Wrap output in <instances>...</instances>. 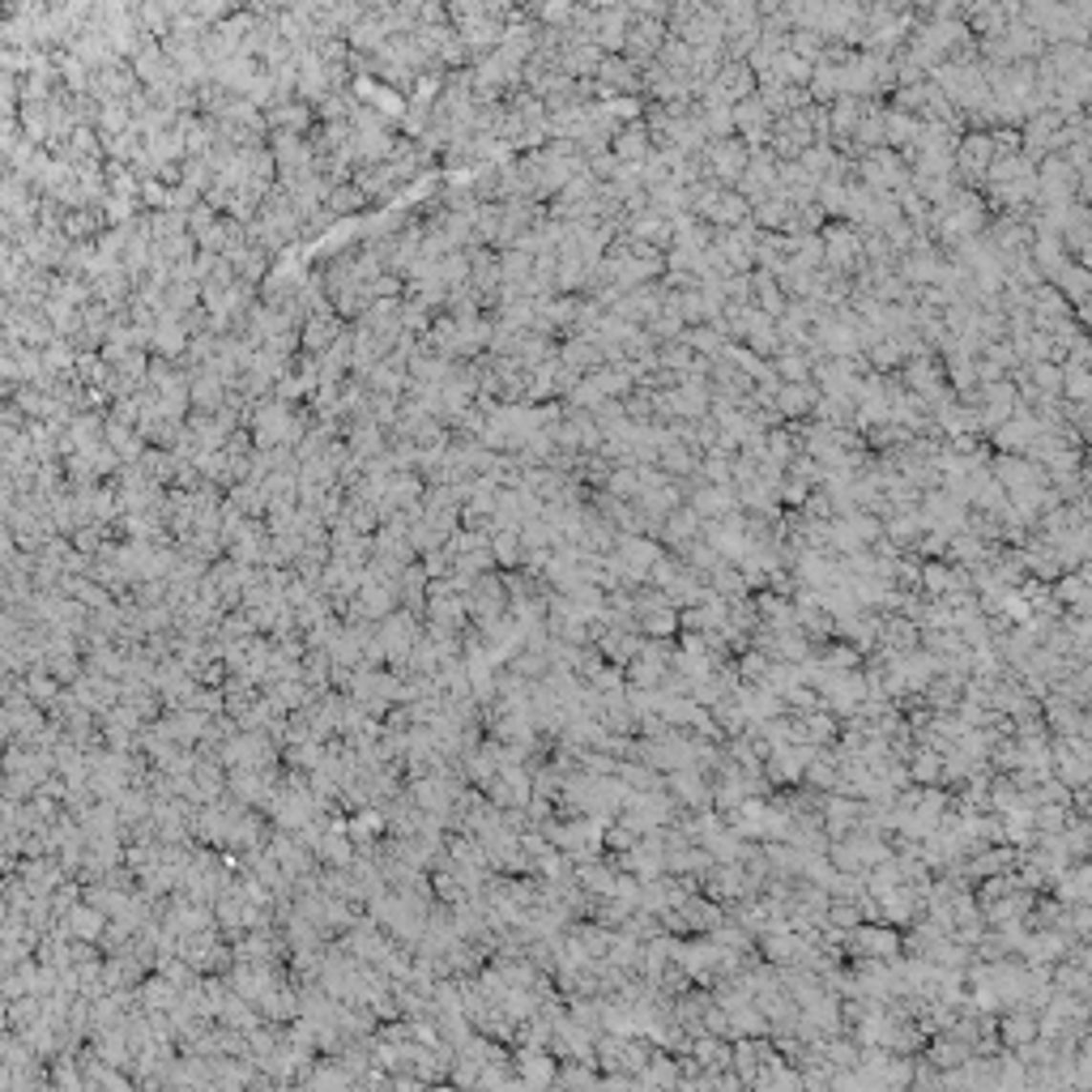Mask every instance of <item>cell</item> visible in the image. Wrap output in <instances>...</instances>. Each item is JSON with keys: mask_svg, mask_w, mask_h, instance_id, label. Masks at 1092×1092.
<instances>
[{"mask_svg": "<svg viewBox=\"0 0 1092 1092\" xmlns=\"http://www.w3.org/2000/svg\"><path fill=\"white\" fill-rule=\"evenodd\" d=\"M188 397H192V410H197V415H223L226 401H231V389L223 384V375H218L214 367H205V372L192 375Z\"/></svg>", "mask_w": 1092, "mask_h": 1092, "instance_id": "obj_3", "label": "cell"}, {"mask_svg": "<svg viewBox=\"0 0 1092 1092\" xmlns=\"http://www.w3.org/2000/svg\"><path fill=\"white\" fill-rule=\"evenodd\" d=\"M311 120H316V107L299 103V98H290V103L269 107V112H265L269 137H311Z\"/></svg>", "mask_w": 1092, "mask_h": 1092, "instance_id": "obj_2", "label": "cell"}, {"mask_svg": "<svg viewBox=\"0 0 1092 1092\" xmlns=\"http://www.w3.org/2000/svg\"><path fill=\"white\" fill-rule=\"evenodd\" d=\"M598 77L607 81V86H623V81H628V73H623V64H619V60H602Z\"/></svg>", "mask_w": 1092, "mask_h": 1092, "instance_id": "obj_11", "label": "cell"}, {"mask_svg": "<svg viewBox=\"0 0 1092 1092\" xmlns=\"http://www.w3.org/2000/svg\"><path fill=\"white\" fill-rule=\"evenodd\" d=\"M645 154V137H640V128H628L623 137H614V162L619 159H640Z\"/></svg>", "mask_w": 1092, "mask_h": 1092, "instance_id": "obj_10", "label": "cell"}, {"mask_svg": "<svg viewBox=\"0 0 1092 1092\" xmlns=\"http://www.w3.org/2000/svg\"><path fill=\"white\" fill-rule=\"evenodd\" d=\"M342 333H346V320L337 316V311H311L304 333H299V342H304V354L320 359V354H325Z\"/></svg>", "mask_w": 1092, "mask_h": 1092, "instance_id": "obj_4", "label": "cell"}, {"mask_svg": "<svg viewBox=\"0 0 1092 1092\" xmlns=\"http://www.w3.org/2000/svg\"><path fill=\"white\" fill-rule=\"evenodd\" d=\"M218 223H223V214H218V209L209 205V201H201V205L192 209V214H188V235H192V240H197V247L205 244V235L214 231Z\"/></svg>", "mask_w": 1092, "mask_h": 1092, "instance_id": "obj_9", "label": "cell"}, {"mask_svg": "<svg viewBox=\"0 0 1092 1092\" xmlns=\"http://www.w3.org/2000/svg\"><path fill=\"white\" fill-rule=\"evenodd\" d=\"M188 342H192V333H188V325H183V316H159V325H154V333H150V354L180 363L183 351H188Z\"/></svg>", "mask_w": 1092, "mask_h": 1092, "instance_id": "obj_5", "label": "cell"}, {"mask_svg": "<svg viewBox=\"0 0 1092 1092\" xmlns=\"http://www.w3.org/2000/svg\"><path fill=\"white\" fill-rule=\"evenodd\" d=\"M325 205H329V214H333V218H342V223H346V218H354V214H359L363 205H372V201H367V192H363L359 183L351 180V183H337V188L329 192V201H325Z\"/></svg>", "mask_w": 1092, "mask_h": 1092, "instance_id": "obj_6", "label": "cell"}, {"mask_svg": "<svg viewBox=\"0 0 1092 1092\" xmlns=\"http://www.w3.org/2000/svg\"><path fill=\"white\" fill-rule=\"evenodd\" d=\"M491 555H495V564H503V567H521V564H525L521 529H495V534H491Z\"/></svg>", "mask_w": 1092, "mask_h": 1092, "instance_id": "obj_8", "label": "cell"}, {"mask_svg": "<svg viewBox=\"0 0 1092 1092\" xmlns=\"http://www.w3.org/2000/svg\"><path fill=\"white\" fill-rule=\"evenodd\" d=\"M559 363H564L567 372H589V367L598 363V346H593V337L581 333V337H572V342H564V346H559Z\"/></svg>", "mask_w": 1092, "mask_h": 1092, "instance_id": "obj_7", "label": "cell"}, {"mask_svg": "<svg viewBox=\"0 0 1092 1092\" xmlns=\"http://www.w3.org/2000/svg\"><path fill=\"white\" fill-rule=\"evenodd\" d=\"M465 607H470L474 614H479V623L486 619H500L503 607H512L508 598V581H500V576H474L470 589H465Z\"/></svg>", "mask_w": 1092, "mask_h": 1092, "instance_id": "obj_1", "label": "cell"}]
</instances>
